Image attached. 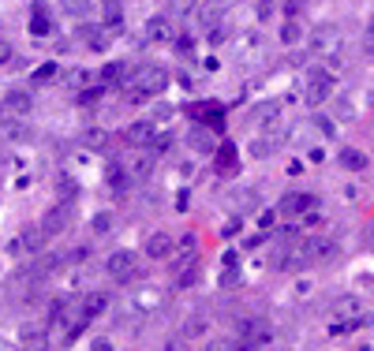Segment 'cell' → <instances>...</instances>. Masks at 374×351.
<instances>
[{
  "mask_svg": "<svg viewBox=\"0 0 374 351\" xmlns=\"http://www.w3.org/2000/svg\"><path fill=\"white\" fill-rule=\"evenodd\" d=\"M165 86H169V71L158 68V64H142V68H135L127 75V97L131 101H146V97L161 94Z\"/></svg>",
  "mask_w": 374,
  "mask_h": 351,
  "instance_id": "obj_1",
  "label": "cell"
},
{
  "mask_svg": "<svg viewBox=\"0 0 374 351\" xmlns=\"http://www.w3.org/2000/svg\"><path fill=\"white\" fill-rule=\"evenodd\" d=\"M311 45H315V57H326V60H330V64H326V71H333V68H337L333 57L341 53V45H344L341 30H337V26H315Z\"/></svg>",
  "mask_w": 374,
  "mask_h": 351,
  "instance_id": "obj_2",
  "label": "cell"
},
{
  "mask_svg": "<svg viewBox=\"0 0 374 351\" xmlns=\"http://www.w3.org/2000/svg\"><path fill=\"white\" fill-rule=\"evenodd\" d=\"M330 94H333V71H326V68H311V71H307L303 97L311 101V105H322Z\"/></svg>",
  "mask_w": 374,
  "mask_h": 351,
  "instance_id": "obj_3",
  "label": "cell"
},
{
  "mask_svg": "<svg viewBox=\"0 0 374 351\" xmlns=\"http://www.w3.org/2000/svg\"><path fill=\"white\" fill-rule=\"evenodd\" d=\"M333 254H337V243L330 236H311L296 258H299V262H326V258H333Z\"/></svg>",
  "mask_w": 374,
  "mask_h": 351,
  "instance_id": "obj_4",
  "label": "cell"
},
{
  "mask_svg": "<svg viewBox=\"0 0 374 351\" xmlns=\"http://www.w3.org/2000/svg\"><path fill=\"white\" fill-rule=\"evenodd\" d=\"M105 273L113 276V281H131L135 254L131 251H113V254H109V262H105Z\"/></svg>",
  "mask_w": 374,
  "mask_h": 351,
  "instance_id": "obj_5",
  "label": "cell"
},
{
  "mask_svg": "<svg viewBox=\"0 0 374 351\" xmlns=\"http://www.w3.org/2000/svg\"><path fill=\"white\" fill-rule=\"evenodd\" d=\"M68 220H71V206H68V202L53 206L49 214H45V220H41V236H45V239H49V236H60L64 228H68Z\"/></svg>",
  "mask_w": 374,
  "mask_h": 351,
  "instance_id": "obj_6",
  "label": "cell"
},
{
  "mask_svg": "<svg viewBox=\"0 0 374 351\" xmlns=\"http://www.w3.org/2000/svg\"><path fill=\"white\" fill-rule=\"evenodd\" d=\"M131 307H135V310L153 314V310H161V307H165V295H161L158 288H150V284H146V288H139V292L131 295Z\"/></svg>",
  "mask_w": 374,
  "mask_h": 351,
  "instance_id": "obj_7",
  "label": "cell"
},
{
  "mask_svg": "<svg viewBox=\"0 0 374 351\" xmlns=\"http://www.w3.org/2000/svg\"><path fill=\"white\" fill-rule=\"evenodd\" d=\"M105 310H109V295L90 292V295H83V303H79V321H94L97 314H105Z\"/></svg>",
  "mask_w": 374,
  "mask_h": 351,
  "instance_id": "obj_8",
  "label": "cell"
},
{
  "mask_svg": "<svg viewBox=\"0 0 374 351\" xmlns=\"http://www.w3.org/2000/svg\"><path fill=\"white\" fill-rule=\"evenodd\" d=\"M311 206H318V198H315V195H299V191H296V195H285V198H281V214H292V217H296V214H307Z\"/></svg>",
  "mask_w": 374,
  "mask_h": 351,
  "instance_id": "obj_9",
  "label": "cell"
},
{
  "mask_svg": "<svg viewBox=\"0 0 374 351\" xmlns=\"http://www.w3.org/2000/svg\"><path fill=\"white\" fill-rule=\"evenodd\" d=\"M146 254H150V258H169L172 254V236L153 232L150 239H146Z\"/></svg>",
  "mask_w": 374,
  "mask_h": 351,
  "instance_id": "obj_10",
  "label": "cell"
},
{
  "mask_svg": "<svg viewBox=\"0 0 374 351\" xmlns=\"http://www.w3.org/2000/svg\"><path fill=\"white\" fill-rule=\"evenodd\" d=\"M169 34H172V26H169L165 15H153V19L146 23V41H165Z\"/></svg>",
  "mask_w": 374,
  "mask_h": 351,
  "instance_id": "obj_11",
  "label": "cell"
},
{
  "mask_svg": "<svg viewBox=\"0 0 374 351\" xmlns=\"http://www.w3.org/2000/svg\"><path fill=\"white\" fill-rule=\"evenodd\" d=\"M8 108H12L15 116H26L30 113V94H26V90H12V94H8Z\"/></svg>",
  "mask_w": 374,
  "mask_h": 351,
  "instance_id": "obj_12",
  "label": "cell"
},
{
  "mask_svg": "<svg viewBox=\"0 0 374 351\" xmlns=\"http://www.w3.org/2000/svg\"><path fill=\"white\" fill-rule=\"evenodd\" d=\"M127 142L146 146V142H158V138H153V127H150V124H135L131 131H127Z\"/></svg>",
  "mask_w": 374,
  "mask_h": 351,
  "instance_id": "obj_13",
  "label": "cell"
},
{
  "mask_svg": "<svg viewBox=\"0 0 374 351\" xmlns=\"http://www.w3.org/2000/svg\"><path fill=\"white\" fill-rule=\"evenodd\" d=\"M127 79V68L124 64H109V68L102 71V86H116V82Z\"/></svg>",
  "mask_w": 374,
  "mask_h": 351,
  "instance_id": "obj_14",
  "label": "cell"
},
{
  "mask_svg": "<svg viewBox=\"0 0 374 351\" xmlns=\"http://www.w3.org/2000/svg\"><path fill=\"white\" fill-rule=\"evenodd\" d=\"M30 34H53V23L41 8H34V19H30Z\"/></svg>",
  "mask_w": 374,
  "mask_h": 351,
  "instance_id": "obj_15",
  "label": "cell"
},
{
  "mask_svg": "<svg viewBox=\"0 0 374 351\" xmlns=\"http://www.w3.org/2000/svg\"><path fill=\"white\" fill-rule=\"evenodd\" d=\"M64 4V12L71 15V19H83V15L90 12V0H60Z\"/></svg>",
  "mask_w": 374,
  "mask_h": 351,
  "instance_id": "obj_16",
  "label": "cell"
},
{
  "mask_svg": "<svg viewBox=\"0 0 374 351\" xmlns=\"http://www.w3.org/2000/svg\"><path fill=\"white\" fill-rule=\"evenodd\" d=\"M150 164H153V157H150V153H139V157H135V161H131V176H135V180H146V172H150Z\"/></svg>",
  "mask_w": 374,
  "mask_h": 351,
  "instance_id": "obj_17",
  "label": "cell"
},
{
  "mask_svg": "<svg viewBox=\"0 0 374 351\" xmlns=\"http://www.w3.org/2000/svg\"><path fill=\"white\" fill-rule=\"evenodd\" d=\"M341 161H344V164H348V169H352V172H359V169H367V157H363V153H355V150H344V153H341Z\"/></svg>",
  "mask_w": 374,
  "mask_h": 351,
  "instance_id": "obj_18",
  "label": "cell"
},
{
  "mask_svg": "<svg viewBox=\"0 0 374 351\" xmlns=\"http://www.w3.org/2000/svg\"><path fill=\"white\" fill-rule=\"evenodd\" d=\"M198 8V0H169V12L172 15H191Z\"/></svg>",
  "mask_w": 374,
  "mask_h": 351,
  "instance_id": "obj_19",
  "label": "cell"
},
{
  "mask_svg": "<svg viewBox=\"0 0 374 351\" xmlns=\"http://www.w3.org/2000/svg\"><path fill=\"white\" fill-rule=\"evenodd\" d=\"M191 146H195L198 153H206V150H209V135L203 131V127H198V131H191Z\"/></svg>",
  "mask_w": 374,
  "mask_h": 351,
  "instance_id": "obj_20",
  "label": "cell"
},
{
  "mask_svg": "<svg viewBox=\"0 0 374 351\" xmlns=\"http://www.w3.org/2000/svg\"><path fill=\"white\" fill-rule=\"evenodd\" d=\"M281 41H288V45L299 41V26H296V23H285V30H281Z\"/></svg>",
  "mask_w": 374,
  "mask_h": 351,
  "instance_id": "obj_21",
  "label": "cell"
},
{
  "mask_svg": "<svg viewBox=\"0 0 374 351\" xmlns=\"http://www.w3.org/2000/svg\"><path fill=\"white\" fill-rule=\"evenodd\" d=\"M4 135L8 138H26V127L23 124H4Z\"/></svg>",
  "mask_w": 374,
  "mask_h": 351,
  "instance_id": "obj_22",
  "label": "cell"
},
{
  "mask_svg": "<svg viewBox=\"0 0 374 351\" xmlns=\"http://www.w3.org/2000/svg\"><path fill=\"white\" fill-rule=\"evenodd\" d=\"M236 164V157H232V146L225 142V150H221V169H232Z\"/></svg>",
  "mask_w": 374,
  "mask_h": 351,
  "instance_id": "obj_23",
  "label": "cell"
},
{
  "mask_svg": "<svg viewBox=\"0 0 374 351\" xmlns=\"http://www.w3.org/2000/svg\"><path fill=\"white\" fill-rule=\"evenodd\" d=\"M60 195H64V202H68L71 195H75V187H71V180H60Z\"/></svg>",
  "mask_w": 374,
  "mask_h": 351,
  "instance_id": "obj_24",
  "label": "cell"
},
{
  "mask_svg": "<svg viewBox=\"0 0 374 351\" xmlns=\"http://www.w3.org/2000/svg\"><path fill=\"white\" fill-rule=\"evenodd\" d=\"M45 79H53V68H38V75H34V82H45Z\"/></svg>",
  "mask_w": 374,
  "mask_h": 351,
  "instance_id": "obj_25",
  "label": "cell"
},
{
  "mask_svg": "<svg viewBox=\"0 0 374 351\" xmlns=\"http://www.w3.org/2000/svg\"><path fill=\"white\" fill-rule=\"evenodd\" d=\"M165 351H187V344H184V340H169Z\"/></svg>",
  "mask_w": 374,
  "mask_h": 351,
  "instance_id": "obj_26",
  "label": "cell"
},
{
  "mask_svg": "<svg viewBox=\"0 0 374 351\" xmlns=\"http://www.w3.org/2000/svg\"><path fill=\"white\" fill-rule=\"evenodd\" d=\"M94 351H113V344L109 340H94Z\"/></svg>",
  "mask_w": 374,
  "mask_h": 351,
  "instance_id": "obj_27",
  "label": "cell"
},
{
  "mask_svg": "<svg viewBox=\"0 0 374 351\" xmlns=\"http://www.w3.org/2000/svg\"><path fill=\"white\" fill-rule=\"evenodd\" d=\"M0 351H19V348H15L12 340H0Z\"/></svg>",
  "mask_w": 374,
  "mask_h": 351,
  "instance_id": "obj_28",
  "label": "cell"
},
{
  "mask_svg": "<svg viewBox=\"0 0 374 351\" xmlns=\"http://www.w3.org/2000/svg\"><path fill=\"white\" fill-rule=\"evenodd\" d=\"M8 53H12V49H8V45H0V64L8 60Z\"/></svg>",
  "mask_w": 374,
  "mask_h": 351,
  "instance_id": "obj_29",
  "label": "cell"
},
{
  "mask_svg": "<svg viewBox=\"0 0 374 351\" xmlns=\"http://www.w3.org/2000/svg\"><path fill=\"white\" fill-rule=\"evenodd\" d=\"M367 45H371V49H374V23H371V38H367Z\"/></svg>",
  "mask_w": 374,
  "mask_h": 351,
  "instance_id": "obj_30",
  "label": "cell"
}]
</instances>
